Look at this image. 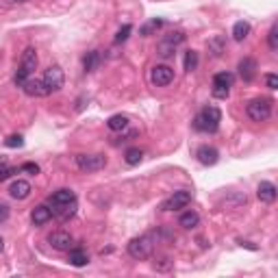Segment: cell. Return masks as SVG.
Masks as SVG:
<instances>
[{"label":"cell","instance_id":"277c9868","mask_svg":"<svg viewBox=\"0 0 278 278\" xmlns=\"http://www.w3.org/2000/svg\"><path fill=\"white\" fill-rule=\"evenodd\" d=\"M185 41V33L181 31H174L170 33V35H165L163 40L159 41V46H157V54H159L161 59H170L176 54V48L181 46V43Z\"/></svg>","mask_w":278,"mask_h":278},{"label":"cell","instance_id":"74e56055","mask_svg":"<svg viewBox=\"0 0 278 278\" xmlns=\"http://www.w3.org/2000/svg\"><path fill=\"white\" fill-rule=\"evenodd\" d=\"M2 165H7V161H4V157H0V167Z\"/></svg>","mask_w":278,"mask_h":278},{"label":"cell","instance_id":"4fadbf2b","mask_svg":"<svg viewBox=\"0 0 278 278\" xmlns=\"http://www.w3.org/2000/svg\"><path fill=\"white\" fill-rule=\"evenodd\" d=\"M22 89H24L29 96H33V98H43V96L50 94L48 87L43 85V80H37V79H29L24 85H22Z\"/></svg>","mask_w":278,"mask_h":278},{"label":"cell","instance_id":"2e32d148","mask_svg":"<svg viewBox=\"0 0 278 278\" xmlns=\"http://www.w3.org/2000/svg\"><path fill=\"white\" fill-rule=\"evenodd\" d=\"M31 183L29 181H15L13 185L9 187V194H11V198H15V200H26L31 196Z\"/></svg>","mask_w":278,"mask_h":278},{"label":"cell","instance_id":"1f68e13d","mask_svg":"<svg viewBox=\"0 0 278 278\" xmlns=\"http://www.w3.org/2000/svg\"><path fill=\"white\" fill-rule=\"evenodd\" d=\"M152 268L159 270V272H165V270H170V268H172V261L163 257V259H159V261H155V263H152Z\"/></svg>","mask_w":278,"mask_h":278},{"label":"cell","instance_id":"cb8c5ba5","mask_svg":"<svg viewBox=\"0 0 278 278\" xmlns=\"http://www.w3.org/2000/svg\"><path fill=\"white\" fill-rule=\"evenodd\" d=\"M250 35V24L248 22H237L235 26H233V37H235V41H243L246 37Z\"/></svg>","mask_w":278,"mask_h":278},{"label":"cell","instance_id":"836d02e7","mask_svg":"<svg viewBox=\"0 0 278 278\" xmlns=\"http://www.w3.org/2000/svg\"><path fill=\"white\" fill-rule=\"evenodd\" d=\"M11 174H15V167H7V165L0 167V183L7 181V178L11 176Z\"/></svg>","mask_w":278,"mask_h":278},{"label":"cell","instance_id":"d6986e66","mask_svg":"<svg viewBox=\"0 0 278 278\" xmlns=\"http://www.w3.org/2000/svg\"><path fill=\"white\" fill-rule=\"evenodd\" d=\"M70 202H76V194L72 189H59L50 196V204H70Z\"/></svg>","mask_w":278,"mask_h":278},{"label":"cell","instance_id":"d590c367","mask_svg":"<svg viewBox=\"0 0 278 278\" xmlns=\"http://www.w3.org/2000/svg\"><path fill=\"white\" fill-rule=\"evenodd\" d=\"M22 170L35 176V174H40V165H35V163H24V165H22Z\"/></svg>","mask_w":278,"mask_h":278},{"label":"cell","instance_id":"8d00e7d4","mask_svg":"<svg viewBox=\"0 0 278 278\" xmlns=\"http://www.w3.org/2000/svg\"><path fill=\"white\" fill-rule=\"evenodd\" d=\"M9 220V206L7 204H0V224Z\"/></svg>","mask_w":278,"mask_h":278},{"label":"cell","instance_id":"484cf974","mask_svg":"<svg viewBox=\"0 0 278 278\" xmlns=\"http://www.w3.org/2000/svg\"><path fill=\"white\" fill-rule=\"evenodd\" d=\"M141 159H144V152L139 148H130V150H126V155H124V161H126L128 165H139Z\"/></svg>","mask_w":278,"mask_h":278},{"label":"cell","instance_id":"44dd1931","mask_svg":"<svg viewBox=\"0 0 278 278\" xmlns=\"http://www.w3.org/2000/svg\"><path fill=\"white\" fill-rule=\"evenodd\" d=\"M226 50V40L222 35H215L213 40H209V52L213 54V57H222Z\"/></svg>","mask_w":278,"mask_h":278},{"label":"cell","instance_id":"e0dca14e","mask_svg":"<svg viewBox=\"0 0 278 278\" xmlns=\"http://www.w3.org/2000/svg\"><path fill=\"white\" fill-rule=\"evenodd\" d=\"M50 211H52V215L57 217V220L68 222L70 217H74V213H76V202H70V204H54Z\"/></svg>","mask_w":278,"mask_h":278},{"label":"cell","instance_id":"8992f818","mask_svg":"<svg viewBox=\"0 0 278 278\" xmlns=\"http://www.w3.org/2000/svg\"><path fill=\"white\" fill-rule=\"evenodd\" d=\"M231 87H233V74L231 72H220L213 76V96L224 100L231 94Z\"/></svg>","mask_w":278,"mask_h":278},{"label":"cell","instance_id":"83f0119b","mask_svg":"<svg viewBox=\"0 0 278 278\" xmlns=\"http://www.w3.org/2000/svg\"><path fill=\"white\" fill-rule=\"evenodd\" d=\"M196 68H198V52L189 50L185 54V70H187V72H194Z\"/></svg>","mask_w":278,"mask_h":278},{"label":"cell","instance_id":"9a60e30c","mask_svg":"<svg viewBox=\"0 0 278 278\" xmlns=\"http://www.w3.org/2000/svg\"><path fill=\"white\" fill-rule=\"evenodd\" d=\"M257 196H259L261 202L272 204V202L276 200V185H274V183H270V181L259 183V187H257Z\"/></svg>","mask_w":278,"mask_h":278},{"label":"cell","instance_id":"ba28073f","mask_svg":"<svg viewBox=\"0 0 278 278\" xmlns=\"http://www.w3.org/2000/svg\"><path fill=\"white\" fill-rule=\"evenodd\" d=\"M150 80L157 87H167L174 80V70L170 65H155L150 72Z\"/></svg>","mask_w":278,"mask_h":278},{"label":"cell","instance_id":"7a4b0ae2","mask_svg":"<svg viewBox=\"0 0 278 278\" xmlns=\"http://www.w3.org/2000/svg\"><path fill=\"white\" fill-rule=\"evenodd\" d=\"M272 105H274V102H272L270 98H254V100L248 102L246 113L252 122H265V119L272 116Z\"/></svg>","mask_w":278,"mask_h":278},{"label":"cell","instance_id":"d4e9b609","mask_svg":"<svg viewBox=\"0 0 278 278\" xmlns=\"http://www.w3.org/2000/svg\"><path fill=\"white\" fill-rule=\"evenodd\" d=\"M161 26H163V20H157V18H155V20L146 22V24L139 29V33H141V35H144V37H150V35H155V33L159 31Z\"/></svg>","mask_w":278,"mask_h":278},{"label":"cell","instance_id":"f546056e","mask_svg":"<svg viewBox=\"0 0 278 278\" xmlns=\"http://www.w3.org/2000/svg\"><path fill=\"white\" fill-rule=\"evenodd\" d=\"M4 146H7V148H22V146H24V137H22V135H11V137L4 141Z\"/></svg>","mask_w":278,"mask_h":278},{"label":"cell","instance_id":"e575fe53","mask_svg":"<svg viewBox=\"0 0 278 278\" xmlns=\"http://www.w3.org/2000/svg\"><path fill=\"white\" fill-rule=\"evenodd\" d=\"M265 83H268L270 89H278V76L276 74H268L265 76Z\"/></svg>","mask_w":278,"mask_h":278},{"label":"cell","instance_id":"f1b7e54d","mask_svg":"<svg viewBox=\"0 0 278 278\" xmlns=\"http://www.w3.org/2000/svg\"><path fill=\"white\" fill-rule=\"evenodd\" d=\"M268 41H270V48L272 50H278V24H274L270 29V33H268Z\"/></svg>","mask_w":278,"mask_h":278},{"label":"cell","instance_id":"603a6c76","mask_svg":"<svg viewBox=\"0 0 278 278\" xmlns=\"http://www.w3.org/2000/svg\"><path fill=\"white\" fill-rule=\"evenodd\" d=\"M98 63H100V52H98V50H91V52L85 54V59H83L85 72H94V70L98 68Z\"/></svg>","mask_w":278,"mask_h":278},{"label":"cell","instance_id":"ab89813d","mask_svg":"<svg viewBox=\"0 0 278 278\" xmlns=\"http://www.w3.org/2000/svg\"><path fill=\"white\" fill-rule=\"evenodd\" d=\"M13 2H26V0H13Z\"/></svg>","mask_w":278,"mask_h":278},{"label":"cell","instance_id":"4316f807","mask_svg":"<svg viewBox=\"0 0 278 278\" xmlns=\"http://www.w3.org/2000/svg\"><path fill=\"white\" fill-rule=\"evenodd\" d=\"M107 126L111 130H124L128 126V119H126V116H113V118H109Z\"/></svg>","mask_w":278,"mask_h":278},{"label":"cell","instance_id":"f35d334b","mask_svg":"<svg viewBox=\"0 0 278 278\" xmlns=\"http://www.w3.org/2000/svg\"><path fill=\"white\" fill-rule=\"evenodd\" d=\"M2 246H4V243H2V237H0V250H2Z\"/></svg>","mask_w":278,"mask_h":278},{"label":"cell","instance_id":"30bf717a","mask_svg":"<svg viewBox=\"0 0 278 278\" xmlns=\"http://www.w3.org/2000/svg\"><path fill=\"white\" fill-rule=\"evenodd\" d=\"M237 70H239V76H241L243 83H252L254 76H257V61L252 57H243L237 65Z\"/></svg>","mask_w":278,"mask_h":278},{"label":"cell","instance_id":"52a82bcc","mask_svg":"<svg viewBox=\"0 0 278 278\" xmlns=\"http://www.w3.org/2000/svg\"><path fill=\"white\" fill-rule=\"evenodd\" d=\"M43 85L48 87V91H59L65 83V76H63V70L59 65H50V68L43 72Z\"/></svg>","mask_w":278,"mask_h":278},{"label":"cell","instance_id":"d6a6232c","mask_svg":"<svg viewBox=\"0 0 278 278\" xmlns=\"http://www.w3.org/2000/svg\"><path fill=\"white\" fill-rule=\"evenodd\" d=\"M13 80H15V85L18 87H22L26 83V80H29V74L24 72V70H18V72H15V76H13Z\"/></svg>","mask_w":278,"mask_h":278},{"label":"cell","instance_id":"3957f363","mask_svg":"<svg viewBox=\"0 0 278 278\" xmlns=\"http://www.w3.org/2000/svg\"><path fill=\"white\" fill-rule=\"evenodd\" d=\"M155 250V237L152 235H141V237H135L130 239L128 243V254L133 259H148Z\"/></svg>","mask_w":278,"mask_h":278},{"label":"cell","instance_id":"9c48e42d","mask_svg":"<svg viewBox=\"0 0 278 278\" xmlns=\"http://www.w3.org/2000/svg\"><path fill=\"white\" fill-rule=\"evenodd\" d=\"M189 202H192V194L189 192H174L170 198L163 202V211H178L185 209Z\"/></svg>","mask_w":278,"mask_h":278},{"label":"cell","instance_id":"4dcf8cb0","mask_svg":"<svg viewBox=\"0 0 278 278\" xmlns=\"http://www.w3.org/2000/svg\"><path fill=\"white\" fill-rule=\"evenodd\" d=\"M130 31H133V26H130V24H124L122 29L118 31V35H116V41H118V43L126 41V40H128V35H130Z\"/></svg>","mask_w":278,"mask_h":278},{"label":"cell","instance_id":"6da1fadb","mask_svg":"<svg viewBox=\"0 0 278 278\" xmlns=\"http://www.w3.org/2000/svg\"><path fill=\"white\" fill-rule=\"evenodd\" d=\"M222 122V113L217 107H204L202 111L196 116L194 119V128L200 133H215L217 126Z\"/></svg>","mask_w":278,"mask_h":278},{"label":"cell","instance_id":"5b68a950","mask_svg":"<svg viewBox=\"0 0 278 278\" xmlns=\"http://www.w3.org/2000/svg\"><path fill=\"white\" fill-rule=\"evenodd\" d=\"M76 165L83 172H98L107 165L105 155H79L76 157Z\"/></svg>","mask_w":278,"mask_h":278},{"label":"cell","instance_id":"8fae6325","mask_svg":"<svg viewBox=\"0 0 278 278\" xmlns=\"http://www.w3.org/2000/svg\"><path fill=\"white\" fill-rule=\"evenodd\" d=\"M48 243L54 248V250H70L74 246V239L70 233H63V231H57L48 237Z\"/></svg>","mask_w":278,"mask_h":278},{"label":"cell","instance_id":"5bb4252c","mask_svg":"<svg viewBox=\"0 0 278 278\" xmlns=\"http://www.w3.org/2000/svg\"><path fill=\"white\" fill-rule=\"evenodd\" d=\"M196 157H198V161L202 163V165H215L217 159H220V152H217L213 146H200Z\"/></svg>","mask_w":278,"mask_h":278},{"label":"cell","instance_id":"7402d4cb","mask_svg":"<svg viewBox=\"0 0 278 278\" xmlns=\"http://www.w3.org/2000/svg\"><path fill=\"white\" fill-rule=\"evenodd\" d=\"M178 224H181L183 228H187V231H189V228H196V226L200 224V215L196 213V211H187V213H183V215H181Z\"/></svg>","mask_w":278,"mask_h":278},{"label":"cell","instance_id":"ac0fdd59","mask_svg":"<svg viewBox=\"0 0 278 278\" xmlns=\"http://www.w3.org/2000/svg\"><path fill=\"white\" fill-rule=\"evenodd\" d=\"M50 217H52V211L48 209V206H43V204L35 206L33 213H31V220H33V224L35 226H43L46 222H50Z\"/></svg>","mask_w":278,"mask_h":278},{"label":"cell","instance_id":"7c38bea8","mask_svg":"<svg viewBox=\"0 0 278 278\" xmlns=\"http://www.w3.org/2000/svg\"><path fill=\"white\" fill-rule=\"evenodd\" d=\"M37 63H40V59H37V52L35 48H26L24 52H22V61H20V70H24L26 74H33L37 70Z\"/></svg>","mask_w":278,"mask_h":278},{"label":"cell","instance_id":"ffe728a7","mask_svg":"<svg viewBox=\"0 0 278 278\" xmlns=\"http://www.w3.org/2000/svg\"><path fill=\"white\" fill-rule=\"evenodd\" d=\"M70 263L74 268H83V265L89 263V257H87V252L83 248H70Z\"/></svg>","mask_w":278,"mask_h":278}]
</instances>
